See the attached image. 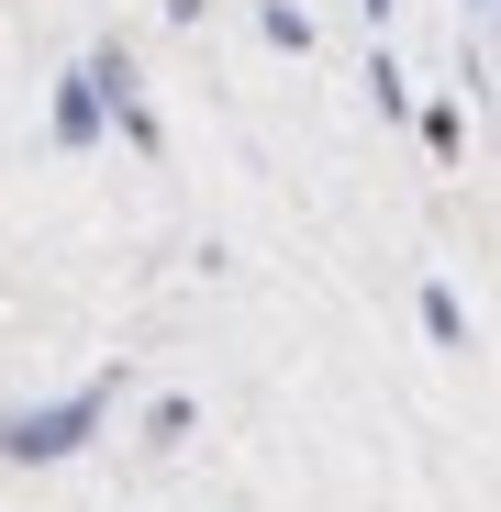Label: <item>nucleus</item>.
<instances>
[{
	"label": "nucleus",
	"instance_id": "obj_3",
	"mask_svg": "<svg viewBox=\"0 0 501 512\" xmlns=\"http://www.w3.org/2000/svg\"><path fill=\"white\" fill-rule=\"evenodd\" d=\"M56 145L78 156V145H101V90H90V67H67L56 78Z\"/></svg>",
	"mask_w": 501,
	"mask_h": 512
},
{
	"label": "nucleus",
	"instance_id": "obj_5",
	"mask_svg": "<svg viewBox=\"0 0 501 512\" xmlns=\"http://www.w3.org/2000/svg\"><path fill=\"white\" fill-rule=\"evenodd\" d=\"M179 435H190V401H179V390H167V401L145 412V446H179Z\"/></svg>",
	"mask_w": 501,
	"mask_h": 512
},
{
	"label": "nucleus",
	"instance_id": "obj_6",
	"mask_svg": "<svg viewBox=\"0 0 501 512\" xmlns=\"http://www.w3.org/2000/svg\"><path fill=\"white\" fill-rule=\"evenodd\" d=\"M167 12H179V23H201V0H167Z\"/></svg>",
	"mask_w": 501,
	"mask_h": 512
},
{
	"label": "nucleus",
	"instance_id": "obj_7",
	"mask_svg": "<svg viewBox=\"0 0 501 512\" xmlns=\"http://www.w3.org/2000/svg\"><path fill=\"white\" fill-rule=\"evenodd\" d=\"M368 23H390V0H368Z\"/></svg>",
	"mask_w": 501,
	"mask_h": 512
},
{
	"label": "nucleus",
	"instance_id": "obj_2",
	"mask_svg": "<svg viewBox=\"0 0 501 512\" xmlns=\"http://www.w3.org/2000/svg\"><path fill=\"white\" fill-rule=\"evenodd\" d=\"M78 67H90V90H101V112L123 123V145H134V156H156V112H145V78H134V45L112 34V45H90Z\"/></svg>",
	"mask_w": 501,
	"mask_h": 512
},
{
	"label": "nucleus",
	"instance_id": "obj_4",
	"mask_svg": "<svg viewBox=\"0 0 501 512\" xmlns=\"http://www.w3.org/2000/svg\"><path fill=\"white\" fill-rule=\"evenodd\" d=\"M424 334H435V346H468V312H457V290H424Z\"/></svg>",
	"mask_w": 501,
	"mask_h": 512
},
{
	"label": "nucleus",
	"instance_id": "obj_1",
	"mask_svg": "<svg viewBox=\"0 0 501 512\" xmlns=\"http://www.w3.org/2000/svg\"><path fill=\"white\" fill-rule=\"evenodd\" d=\"M112 390H123V357H112V379L67 390V401H34V412H0V457H12V468H56V457H78V446L101 435Z\"/></svg>",
	"mask_w": 501,
	"mask_h": 512
},
{
	"label": "nucleus",
	"instance_id": "obj_8",
	"mask_svg": "<svg viewBox=\"0 0 501 512\" xmlns=\"http://www.w3.org/2000/svg\"><path fill=\"white\" fill-rule=\"evenodd\" d=\"M468 12H490V0H468Z\"/></svg>",
	"mask_w": 501,
	"mask_h": 512
}]
</instances>
